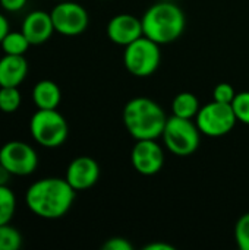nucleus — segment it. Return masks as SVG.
<instances>
[{"instance_id": "obj_1", "label": "nucleus", "mask_w": 249, "mask_h": 250, "mask_svg": "<svg viewBox=\"0 0 249 250\" xmlns=\"http://www.w3.org/2000/svg\"><path fill=\"white\" fill-rule=\"evenodd\" d=\"M76 190L66 179L45 177L34 182L25 193L28 209L44 220H59L65 217L73 205Z\"/></svg>"}, {"instance_id": "obj_2", "label": "nucleus", "mask_w": 249, "mask_h": 250, "mask_svg": "<svg viewBox=\"0 0 249 250\" xmlns=\"http://www.w3.org/2000/svg\"><path fill=\"white\" fill-rule=\"evenodd\" d=\"M144 35L163 45L175 42L185 31L183 10L172 0H160L150 6L141 18Z\"/></svg>"}, {"instance_id": "obj_3", "label": "nucleus", "mask_w": 249, "mask_h": 250, "mask_svg": "<svg viewBox=\"0 0 249 250\" xmlns=\"http://www.w3.org/2000/svg\"><path fill=\"white\" fill-rule=\"evenodd\" d=\"M167 116L158 103L148 97H135L123 108V123L135 139H157L161 136Z\"/></svg>"}, {"instance_id": "obj_4", "label": "nucleus", "mask_w": 249, "mask_h": 250, "mask_svg": "<svg viewBox=\"0 0 249 250\" xmlns=\"http://www.w3.org/2000/svg\"><path fill=\"white\" fill-rule=\"evenodd\" d=\"M29 132L34 141L44 148L62 146L69 135L66 119L54 110L38 108L29 120Z\"/></svg>"}, {"instance_id": "obj_5", "label": "nucleus", "mask_w": 249, "mask_h": 250, "mask_svg": "<svg viewBox=\"0 0 249 250\" xmlns=\"http://www.w3.org/2000/svg\"><path fill=\"white\" fill-rule=\"evenodd\" d=\"M166 148L178 155L188 157L194 154L200 146L201 130L192 119H182L178 116L167 117L164 130L161 133Z\"/></svg>"}, {"instance_id": "obj_6", "label": "nucleus", "mask_w": 249, "mask_h": 250, "mask_svg": "<svg viewBox=\"0 0 249 250\" xmlns=\"http://www.w3.org/2000/svg\"><path fill=\"white\" fill-rule=\"evenodd\" d=\"M160 44L145 35L128 44L123 51V64L126 70L136 78H147L156 73L160 66Z\"/></svg>"}, {"instance_id": "obj_7", "label": "nucleus", "mask_w": 249, "mask_h": 250, "mask_svg": "<svg viewBox=\"0 0 249 250\" xmlns=\"http://www.w3.org/2000/svg\"><path fill=\"white\" fill-rule=\"evenodd\" d=\"M195 119L201 133L208 138H222L227 135L238 122L230 104L214 100L203 105Z\"/></svg>"}, {"instance_id": "obj_8", "label": "nucleus", "mask_w": 249, "mask_h": 250, "mask_svg": "<svg viewBox=\"0 0 249 250\" xmlns=\"http://www.w3.org/2000/svg\"><path fill=\"white\" fill-rule=\"evenodd\" d=\"M0 164L12 176L23 177L37 170L38 155L29 144L22 141H10L0 148Z\"/></svg>"}, {"instance_id": "obj_9", "label": "nucleus", "mask_w": 249, "mask_h": 250, "mask_svg": "<svg viewBox=\"0 0 249 250\" xmlns=\"http://www.w3.org/2000/svg\"><path fill=\"white\" fill-rule=\"evenodd\" d=\"M50 15L53 19L54 31L66 37H75L82 34L90 23L87 9L73 0L57 1V4L51 9Z\"/></svg>"}, {"instance_id": "obj_10", "label": "nucleus", "mask_w": 249, "mask_h": 250, "mask_svg": "<svg viewBox=\"0 0 249 250\" xmlns=\"http://www.w3.org/2000/svg\"><path fill=\"white\" fill-rule=\"evenodd\" d=\"M131 163L142 176H154L164 166V151L156 139H139L131 151Z\"/></svg>"}, {"instance_id": "obj_11", "label": "nucleus", "mask_w": 249, "mask_h": 250, "mask_svg": "<svg viewBox=\"0 0 249 250\" xmlns=\"http://www.w3.org/2000/svg\"><path fill=\"white\" fill-rule=\"evenodd\" d=\"M107 37L112 42L126 47L128 44L134 42L139 37L144 35L141 18H136L131 13H119L114 15L106 28Z\"/></svg>"}, {"instance_id": "obj_12", "label": "nucleus", "mask_w": 249, "mask_h": 250, "mask_svg": "<svg viewBox=\"0 0 249 250\" xmlns=\"http://www.w3.org/2000/svg\"><path fill=\"white\" fill-rule=\"evenodd\" d=\"M100 177V166L98 163L87 155L76 157L72 160L66 168L65 179L68 183L78 192V190H87L92 188Z\"/></svg>"}, {"instance_id": "obj_13", "label": "nucleus", "mask_w": 249, "mask_h": 250, "mask_svg": "<svg viewBox=\"0 0 249 250\" xmlns=\"http://www.w3.org/2000/svg\"><path fill=\"white\" fill-rule=\"evenodd\" d=\"M31 45H40L48 41L54 32L51 15L44 10H32L22 21L21 29Z\"/></svg>"}, {"instance_id": "obj_14", "label": "nucleus", "mask_w": 249, "mask_h": 250, "mask_svg": "<svg viewBox=\"0 0 249 250\" xmlns=\"http://www.w3.org/2000/svg\"><path fill=\"white\" fill-rule=\"evenodd\" d=\"M28 75V62L23 56L4 54L0 59V86H19Z\"/></svg>"}, {"instance_id": "obj_15", "label": "nucleus", "mask_w": 249, "mask_h": 250, "mask_svg": "<svg viewBox=\"0 0 249 250\" xmlns=\"http://www.w3.org/2000/svg\"><path fill=\"white\" fill-rule=\"evenodd\" d=\"M62 100L60 88L56 82L50 79H43L37 82L32 88V101L37 108L54 110L59 107Z\"/></svg>"}, {"instance_id": "obj_16", "label": "nucleus", "mask_w": 249, "mask_h": 250, "mask_svg": "<svg viewBox=\"0 0 249 250\" xmlns=\"http://www.w3.org/2000/svg\"><path fill=\"white\" fill-rule=\"evenodd\" d=\"M200 101L197 95L192 92H181L178 94L172 101V113L173 116L182 117V119H192L197 117L200 111Z\"/></svg>"}, {"instance_id": "obj_17", "label": "nucleus", "mask_w": 249, "mask_h": 250, "mask_svg": "<svg viewBox=\"0 0 249 250\" xmlns=\"http://www.w3.org/2000/svg\"><path fill=\"white\" fill-rule=\"evenodd\" d=\"M29 45L31 42L28 41V38L22 31H9L3 38V41L0 42L3 53L13 54V56H23L28 51Z\"/></svg>"}, {"instance_id": "obj_18", "label": "nucleus", "mask_w": 249, "mask_h": 250, "mask_svg": "<svg viewBox=\"0 0 249 250\" xmlns=\"http://www.w3.org/2000/svg\"><path fill=\"white\" fill-rule=\"evenodd\" d=\"M16 211V196L7 185L0 186V226L9 224Z\"/></svg>"}, {"instance_id": "obj_19", "label": "nucleus", "mask_w": 249, "mask_h": 250, "mask_svg": "<svg viewBox=\"0 0 249 250\" xmlns=\"http://www.w3.org/2000/svg\"><path fill=\"white\" fill-rule=\"evenodd\" d=\"M22 103V95L18 86H0V111L15 113Z\"/></svg>"}, {"instance_id": "obj_20", "label": "nucleus", "mask_w": 249, "mask_h": 250, "mask_svg": "<svg viewBox=\"0 0 249 250\" xmlns=\"http://www.w3.org/2000/svg\"><path fill=\"white\" fill-rule=\"evenodd\" d=\"M22 246V234L9 224L0 226V250H18Z\"/></svg>"}, {"instance_id": "obj_21", "label": "nucleus", "mask_w": 249, "mask_h": 250, "mask_svg": "<svg viewBox=\"0 0 249 250\" xmlns=\"http://www.w3.org/2000/svg\"><path fill=\"white\" fill-rule=\"evenodd\" d=\"M230 105L233 108L238 122L249 126V91L236 92Z\"/></svg>"}, {"instance_id": "obj_22", "label": "nucleus", "mask_w": 249, "mask_h": 250, "mask_svg": "<svg viewBox=\"0 0 249 250\" xmlns=\"http://www.w3.org/2000/svg\"><path fill=\"white\" fill-rule=\"evenodd\" d=\"M235 240L238 248L249 250V212L239 217L235 226Z\"/></svg>"}, {"instance_id": "obj_23", "label": "nucleus", "mask_w": 249, "mask_h": 250, "mask_svg": "<svg viewBox=\"0 0 249 250\" xmlns=\"http://www.w3.org/2000/svg\"><path fill=\"white\" fill-rule=\"evenodd\" d=\"M235 95H236V91H235L233 85H230L227 82L217 83L216 88L213 89V100L214 101H219V103L232 104Z\"/></svg>"}, {"instance_id": "obj_24", "label": "nucleus", "mask_w": 249, "mask_h": 250, "mask_svg": "<svg viewBox=\"0 0 249 250\" xmlns=\"http://www.w3.org/2000/svg\"><path fill=\"white\" fill-rule=\"evenodd\" d=\"M103 250H134V245L125 237H112L104 242Z\"/></svg>"}, {"instance_id": "obj_25", "label": "nucleus", "mask_w": 249, "mask_h": 250, "mask_svg": "<svg viewBox=\"0 0 249 250\" xmlns=\"http://www.w3.org/2000/svg\"><path fill=\"white\" fill-rule=\"evenodd\" d=\"M28 0H0V6L6 12H19L25 7Z\"/></svg>"}, {"instance_id": "obj_26", "label": "nucleus", "mask_w": 249, "mask_h": 250, "mask_svg": "<svg viewBox=\"0 0 249 250\" xmlns=\"http://www.w3.org/2000/svg\"><path fill=\"white\" fill-rule=\"evenodd\" d=\"M9 31H10L9 29V21H7V18L3 13H0V42L3 41V38L6 37V34Z\"/></svg>"}, {"instance_id": "obj_27", "label": "nucleus", "mask_w": 249, "mask_h": 250, "mask_svg": "<svg viewBox=\"0 0 249 250\" xmlns=\"http://www.w3.org/2000/svg\"><path fill=\"white\" fill-rule=\"evenodd\" d=\"M145 250H175V246L169 245V243H150L147 245Z\"/></svg>"}, {"instance_id": "obj_28", "label": "nucleus", "mask_w": 249, "mask_h": 250, "mask_svg": "<svg viewBox=\"0 0 249 250\" xmlns=\"http://www.w3.org/2000/svg\"><path fill=\"white\" fill-rule=\"evenodd\" d=\"M10 177H12V174L0 164V186H4V185H7L9 183V180H10Z\"/></svg>"}, {"instance_id": "obj_29", "label": "nucleus", "mask_w": 249, "mask_h": 250, "mask_svg": "<svg viewBox=\"0 0 249 250\" xmlns=\"http://www.w3.org/2000/svg\"><path fill=\"white\" fill-rule=\"evenodd\" d=\"M56 1H66V0H56Z\"/></svg>"}]
</instances>
